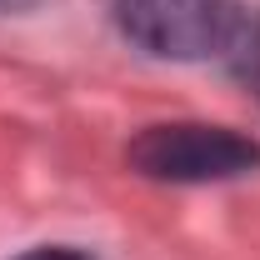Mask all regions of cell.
<instances>
[{
  "label": "cell",
  "mask_w": 260,
  "mask_h": 260,
  "mask_svg": "<svg viewBox=\"0 0 260 260\" xmlns=\"http://www.w3.org/2000/svg\"><path fill=\"white\" fill-rule=\"evenodd\" d=\"M230 60H235V75L255 90L260 100V10L255 15H245V25L235 35V45H230Z\"/></svg>",
  "instance_id": "obj_3"
},
{
  "label": "cell",
  "mask_w": 260,
  "mask_h": 260,
  "mask_svg": "<svg viewBox=\"0 0 260 260\" xmlns=\"http://www.w3.org/2000/svg\"><path fill=\"white\" fill-rule=\"evenodd\" d=\"M125 160L170 185H210V180H235L260 165V140L240 135L230 125H205V120H175V125H150L130 140Z\"/></svg>",
  "instance_id": "obj_1"
},
{
  "label": "cell",
  "mask_w": 260,
  "mask_h": 260,
  "mask_svg": "<svg viewBox=\"0 0 260 260\" xmlns=\"http://www.w3.org/2000/svg\"><path fill=\"white\" fill-rule=\"evenodd\" d=\"M40 0H0V15H20V10H30Z\"/></svg>",
  "instance_id": "obj_5"
},
{
  "label": "cell",
  "mask_w": 260,
  "mask_h": 260,
  "mask_svg": "<svg viewBox=\"0 0 260 260\" xmlns=\"http://www.w3.org/2000/svg\"><path fill=\"white\" fill-rule=\"evenodd\" d=\"M20 260H95V255H85L75 245H40V250H30V255H20Z\"/></svg>",
  "instance_id": "obj_4"
},
{
  "label": "cell",
  "mask_w": 260,
  "mask_h": 260,
  "mask_svg": "<svg viewBox=\"0 0 260 260\" xmlns=\"http://www.w3.org/2000/svg\"><path fill=\"white\" fill-rule=\"evenodd\" d=\"M115 25L145 55L210 60L230 55L245 10L240 0H115Z\"/></svg>",
  "instance_id": "obj_2"
}]
</instances>
